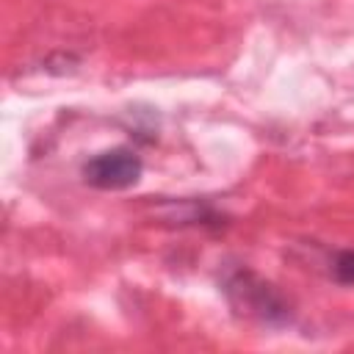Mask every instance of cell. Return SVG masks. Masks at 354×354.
I'll return each instance as SVG.
<instances>
[{"label":"cell","instance_id":"1","mask_svg":"<svg viewBox=\"0 0 354 354\" xmlns=\"http://www.w3.org/2000/svg\"><path fill=\"white\" fill-rule=\"evenodd\" d=\"M227 299L230 304L249 315V318H257L263 324H282L288 321L290 310H288V301L279 296L277 288H271L268 282H263L260 277H254L252 271H238L227 279Z\"/></svg>","mask_w":354,"mask_h":354},{"label":"cell","instance_id":"2","mask_svg":"<svg viewBox=\"0 0 354 354\" xmlns=\"http://www.w3.org/2000/svg\"><path fill=\"white\" fill-rule=\"evenodd\" d=\"M141 171H144V163L136 155V149L113 147V149L94 155L83 166V180L94 188H102V191H122V188L136 185Z\"/></svg>","mask_w":354,"mask_h":354},{"label":"cell","instance_id":"3","mask_svg":"<svg viewBox=\"0 0 354 354\" xmlns=\"http://www.w3.org/2000/svg\"><path fill=\"white\" fill-rule=\"evenodd\" d=\"M332 271H335V279H337V282H343V285H354V249L340 252V254L335 257Z\"/></svg>","mask_w":354,"mask_h":354}]
</instances>
